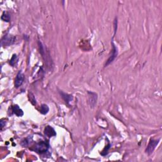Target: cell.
Masks as SVG:
<instances>
[{
	"label": "cell",
	"instance_id": "10",
	"mask_svg": "<svg viewBox=\"0 0 162 162\" xmlns=\"http://www.w3.org/2000/svg\"><path fill=\"white\" fill-rule=\"evenodd\" d=\"M18 61H19V58H18V56L15 54H14V55L11 57V58L10 61V64L14 67L15 65H16L18 63Z\"/></svg>",
	"mask_w": 162,
	"mask_h": 162
},
{
	"label": "cell",
	"instance_id": "3",
	"mask_svg": "<svg viewBox=\"0 0 162 162\" xmlns=\"http://www.w3.org/2000/svg\"><path fill=\"white\" fill-rule=\"evenodd\" d=\"M15 40V37L11 35H5L1 40V45L3 46H8L12 44Z\"/></svg>",
	"mask_w": 162,
	"mask_h": 162
},
{
	"label": "cell",
	"instance_id": "5",
	"mask_svg": "<svg viewBox=\"0 0 162 162\" xmlns=\"http://www.w3.org/2000/svg\"><path fill=\"white\" fill-rule=\"evenodd\" d=\"M118 55V51L117 48L115 46V45L114 44V43H112V54L111 55V56L109 57V58L108 59V60L106 61V63L105 64V67H107L108 65H109L110 64L114 61V60L116 58V57Z\"/></svg>",
	"mask_w": 162,
	"mask_h": 162
},
{
	"label": "cell",
	"instance_id": "13",
	"mask_svg": "<svg viewBox=\"0 0 162 162\" xmlns=\"http://www.w3.org/2000/svg\"><path fill=\"white\" fill-rule=\"evenodd\" d=\"M29 98L30 102H31L33 105H35V104H36V100H35L34 95L33 94L32 92H29Z\"/></svg>",
	"mask_w": 162,
	"mask_h": 162
},
{
	"label": "cell",
	"instance_id": "4",
	"mask_svg": "<svg viewBox=\"0 0 162 162\" xmlns=\"http://www.w3.org/2000/svg\"><path fill=\"white\" fill-rule=\"evenodd\" d=\"M24 74L21 71H19V73L17 75L15 80V87L16 88H20V87L22 85L23 81H24Z\"/></svg>",
	"mask_w": 162,
	"mask_h": 162
},
{
	"label": "cell",
	"instance_id": "2",
	"mask_svg": "<svg viewBox=\"0 0 162 162\" xmlns=\"http://www.w3.org/2000/svg\"><path fill=\"white\" fill-rule=\"evenodd\" d=\"M159 141H160V139L158 140H155L153 139H150L149 142L148 143V145L146 149V153L148 154L149 155L152 154L153 152L154 151L155 149L156 148V147H157V146L158 145Z\"/></svg>",
	"mask_w": 162,
	"mask_h": 162
},
{
	"label": "cell",
	"instance_id": "8",
	"mask_svg": "<svg viewBox=\"0 0 162 162\" xmlns=\"http://www.w3.org/2000/svg\"><path fill=\"white\" fill-rule=\"evenodd\" d=\"M11 109H12V112L13 113L15 114V115H17L19 117H21L23 115V112L22 109H20V108L17 105V104H15V105L11 107Z\"/></svg>",
	"mask_w": 162,
	"mask_h": 162
},
{
	"label": "cell",
	"instance_id": "1",
	"mask_svg": "<svg viewBox=\"0 0 162 162\" xmlns=\"http://www.w3.org/2000/svg\"><path fill=\"white\" fill-rule=\"evenodd\" d=\"M49 147L50 146L48 143L42 141L37 143L34 147V148L32 149L37 153L43 154L48 151V150L49 149Z\"/></svg>",
	"mask_w": 162,
	"mask_h": 162
},
{
	"label": "cell",
	"instance_id": "6",
	"mask_svg": "<svg viewBox=\"0 0 162 162\" xmlns=\"http://www.w3.org/2000/svg\"><path fill=\"white\" fill-rule=\"evenodd\" d=\"M88 96H89V102L91 108H94L97 103V94L95 92H88Z\"/></svg>",
	"mask_w": 162,
	"mask_h": 162
},
{
	"label": "cell",
	"instance_id": "14",
	"mask_svg": "<svg viewBox=\"0 0 162 162\" xmlns=\"http://www.w3.org/2000/svg\"><path fill=\"white\" fill-rule=\"evenodd\" d=\"M5 125V121H3V119L1 120V129L4 127Z\"/></svg>",
	"mask_w": 162,
	"mask_h": 162
},
{
	"label": "cell",
	"instance_id": "11",
	"mask_svg": "<svg viewBox=\"0 0 162 162\" xmlns=\"http://www.w3.org/2000/svg\"><path fill=\"white\" fill-rule=\"evenodd\" d=\"M1 20L3 21H4V22H10V14H9L8 12H5V11H4V12L3 13V14H2Z\"/></svg>",
	"mask_w": 162,
	"mask_h": 162
},
{
	"label": "cell",
	"instance_id": "12",
	"mask_svg": "<svg viewBox=\"0 0 162 162\" xmlns=\"http://www.w3.org/2000/svg\"><path fill=\"white\" fill-rule=\"evenodd\" d=\"M62 96V98L64 99V100L65 101V102H67V103H68L69 101H70L72 100V96L70 95H68L67 94H65L64 92H61Z\"/></svg>",
	"mask_w": 162,
	"mask_h": 162
},
{
	"label": "cell",
	"instance_id": "9",
	"mask_svg": "<svg viewBox=\"0 0 162 162\" xmlns=\"http://www.w3.org/2000/svg\"><path fill=\"white\" fill-rule=\"evenodd\" d=\"M49 107L47 104H42L40 109V113L43 114V115H46L49 112Z\"/></svg>",
	"mask_w": 162,
	"mask_h": 162
},
{
	"label": "cell",
	"instance_id": "7",
	"mask_svg": "<svg viewBox=\"0 0 162 162\" xmlns=\"http://www.w3.org/2000/svg\"><path fill=\"white\" fill-rule=\"evenodd\" d=\"M44 134L45 136H46L48 137H52L53 136H56V133L55 129L51 126H46L44 129Z\"/></svg>",
	"mask_w": 162,
	"mask_h": 162
}]
</instances>
